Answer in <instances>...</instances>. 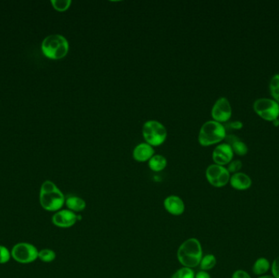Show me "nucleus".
Masks as SVG:
<instances>
[{"label": "nucleus", "mask_w": 279, "mask_h": 278, "mask_svg": "<svg viewBox=\"0 0 279 278\" xmlns=\"http://www.w3.org/2000/svg\"><path fill=\"white\" fill-rule=\"evenodd\" d=\"M39 203L45 211L57 212L65 205L66 197L55 183L46 180L40 188Z\"/></svg>", "instance_id": "1"}, {"label": "nucleus", "mask_w": 279, "mask_h": 278, "mask_svg": "<svg viewBox=\"0 0 279 278\" xmlns=\"http://www.w3.org/2000/svg\"><path fill=\"white\" fill-rule=\"evenodd\" d=\"M177 256L182 267L196 268L203 256L201 242L194 237L185 240L178 248Z\"/></svg>", "instance_id": "2"}, {"label": "nucleus", "mask_w": 279, "mask_h": 278, "mask_svg": "<svg viewBox=\"0 0 279 278\" xmlns=\"http://www.w3.org/2000/svg\"><path fill=\"white\" fill-rule=\"evenodd\" d=\"M226 137V127L222 123L210 120L203 123L199 133V142L202 146H213L224 141Z\"/></svg>", "instance_id": "3"}, {"label": "nucleus", "mask_w": 279, "mask_h": 278, "mask_svg": "<svg viewBox=\"0 0 279 278\" xmlns=\"http://www.w3.org/2000/svg\"><path fill=\"white\" fill-rule=\"evenodd\" d=\"M41 48L47 58L60 60L67 55L70 45L67 39L62 35H51L43 39Z\"/></svg>", "instance_id": "4"}, {"label": "nucleus", "mask_w": 279, "mask_h": 278, "mask_svg": "<svg viewBox=\"0 0 279 278\" xmlns=\"http://www.w3.org/2000/svg\"><path fill=\"white\" fill-rule=\"evenodd\" d=\"M142 135L146 143L153 147L164 143L168 137V131L164 125L156 120H149L143 125Z\"/></svg>", "instance_id": "5"}, {"label": "nucleus", "mask_w": 279, "mask_h": 278, "mask_svg": "<svg viewBox=\"0 0 279 278\" xmlns=\"http://www.w3.org/2000/svg\"><path fill=\"white\" fill-rule=\"evenodd\" d=\"M11 255L13 260L20 264H31L38 260L39 249L33 244L19 242L13 245L11 249Z\"/></svg>", "instance_id": "6"}, {"label": "nucleus", "mask_w": 279, "mask_h": 278, "mask_svg": "<svg viewBox=\"0 0 279 278\" xmlns=\"http://www.w3.org/2000/svg\"><path fill=\"white\" fill-rule=\"evenodd\" d=\"M255 112L264 120L273 122L278 119L279 104L273 99H257L253 104Z\"/></svg>", "instance_id": "7"}, {"label": "nucleus", "mask_w": 279, "mask_h": 278, "mask_svg": "<svg viewBox=\"0 0 279 278\" xmlns=\"http://www.w3.org/2000/svg\"><path fill=\"white\" fill-rule=\"evenodd\" d=\"M205 174L208 183L215 188H222L227 185L231 176L227 168L216 164L208 166Z\"/></svg>", "instance_id": "8"}, {"label": "nucleus", "mask_w": 279, "mask_h": 278, "mask_svg": "<svg viewBox=\"0 0 279 278\" xmlns=\"http://www.w3.org/2000/svg\"><path fill=\"white\" fill-rule=\"evenodd\" d=\"M211 115L213 120L218 123L228 122L232 116V107L228 99L226 97L218 99L212 106Z\"/></svg>", "instance_id": "9"}, {"label": "nucleus", "mask_w": 279, "mask_h": 278, "mask_svg": "<svg viewBox=\"0 0 279 278\" xmlns=\"http://www.w3.org/2000/svg\"><path fill=\"white\" fill-rule=\"evenodd\" d=\"M76 213L65 209V210H60L54 213L51 217V222L55 225V227L61 228V229H69L74 226L78 222L77 219Z\"/></svg>", "instance_id": "10"}, {"label": "nucleus", "mask_w": 279, "mask_h": 278, "mask_svg": "<svg viewBox=\"0 0 279 278\" xmlns=\"http://www.w3.org/2000/svg\"><path fill=\"white\" fill-rule=\"evenodd\" d=\"M234 151L231 146L227 143L218 145L212 152V160L216 165L225 166L233 160Z\"/></svg>", "instance_id": "11"}, {"label": "nucleus", "mask_w": 279, "mask_h": 278, "mask_svg": "<svg viewBox=\"0 0 279 278\" xmlns=\"http://www.w3.org/2000/svg\"><path fill=\"white\" fill-rule=\"evenodd\" d=\"M163 207L169 214L175 216H179L185 212V203L180 197L177 195L166 197L163 201Z\"/></svg>", "instance_id": "12"}, {"label": "nucleus", "mask_w": 279, "mask_h": 278, "mask_svg": "<svg viewBox=\"0 0 279 278\" xmlns=\"http://www.w3.org/2000/svg\"><path fill=\"white\" fill-rule=\"evenodd\" d=\"M154 155V147L146 142L137 145L134 148L133 152H132V157L134 159L139 162H147Z\"/></svg>", "instance_id": "13"}, {"label": "nucleus", "mask_w": 279, "mask_h": 278, "mask_svg": "<svg viewBox=\"0 0 279 278\" xmlns=\"http://www.w3.org/2000/svg\"><path fill=\"white\" fill-rule=\"evenodd\" d=\"M230 184L236 190L244 191L252 187L253 180L248 175L239 172L230 176Z\"/></svg>", "instance_id": "14"}, {"label": "nucleus", "mask_w": 279, "mask_h": 278, "mask_svg": "<svg viewBox=\"0 0 279 278\" xmlns=\"http://www.w3.org/2000/svg\"><path fill=\"white\" fill-rule=\"evenodd\" d=\"M65 205H66L68 210L76 213V214L85 210L87 206L86 202L78 196L68 197L66 199Z\"/></svg>", "instance_id": "15"}, {"label": "nucleus", "mask_w": 279, "mask_h": 278, "mask_svg": "<svg viewBox=\"0 0 279 278\" xmlns=\"http://www.w3.org/2000/svg\"><path fill=\"white\" fill-rule=\"evenodd\" d=\"M226 139L228 140V143L232 148L234 154L238 156H244L248 152V147L246 146L244 142L238 139V137L234 135H229L226 136Z\"/></svg>", "instance_id": "16"}, {"label": "nucleus", "mask_w": 279, "mask_h": 278, "mask_svg": "<svg viewBox=\"0 0 279 278\" xmlns=\"http://www.w3.org/2000/svg\"><path fill=\"white\" fill-rule=\"evenodd\" d=\"M271 268V264L266 258H258L253 266V272L257 276H264Z\"/></svg>", "instance_id": "17"}, {"label": "nucleus", "mask_w": 279, "mask_h": 278, "mask_svg": "<svg viewBox=\"0 0 279 278\" xmlns=\"http://www.w3.org/2000/svg\"><path fill=\"white\" fill-rule=\"evenodd\" d=\"M168 165V160L161 154H154L149 160V168L153 172H159L164 170Z\"/></svg>", "instance_id": "18"}, {"label": "nucleus", "mask_w": 279, "mask_h": 278, "mask_svg": "<svg viewBox=\"0 0 279 278\" xmlns=\"http://www.w3.org/2000/svg\"><path fill=\"white\" fill-rule=\"evenodd\" d=\"M216 262L217 261H216V256L212 254H207L206 256H203L199 266L202 271L207 272L216 266Z\"/></svg>", "instance_id": "19"}, {"label": "nucleus", "mask_w": 279, "mask_h": 278, "mask_svg": "<svg viewBox=\"0 0 279 278\" xmlns=\"http://www.w3.org/2000/svg\"><path fill=\"white\" fill-rule=\"evenodd\" d=\"M269 91L273 100L279 104V74H275L269 82Z\"/></svg>", "instance_id": "20"}, {"label": "nucleus", "mask_w": 279, "mask_h": 278, "mask_svg": "<svg viewBox=\"0 0 279 278\" xmlns=\"http://www.w3.org/2000/svg\"><path fill=\"white\" fill-rule=\"evenodd\" d=\"M57 255L53 249H42L39 251V260H41L44 263H51L55 260Z\"/></svg>", "instance_id": "21"}, {"label": "nucleus", "mask_w": 279, "mask_h": 278, "mask_svg": "<svg viewBox=\"0 0 279 278\" xmlns=\"http://www.w3.org/2000/svg\"><path fill=\"white\" fill-rule=\"evenodd\" d=\"M195 273L193 272V268H186L182 267L177 270L171 278H194Z\"/></svg>", "instance_id": "22"}, {"label": "nucleus", "mask_w": 279, "mask_h": 278, "mask_svg": "<svg viewBox=\"0 0 279 278\" xmlns=\"http://www.w3.org/2000/svg\"><path fill=\"white\" fill-rule=\"evenodd\" d=\"M51 4L55 10L65 12L70 8L72 1L71 0H51Z\"/></svg>", "instance_id": "23"}, {"label": "nucleus", "mask_w": 279, "mask_h": 278, "mask_svg": "<svg viewBox=\"0 0 279 278\" xmlns=\"http://www.w3.org/2000/svg\"><path fill=\"white\" fill-rule=\"evenodd\" d=\"M11 258H12L11 251H9L5 245H0V264L9 263Z\"/></svg>", "instance_id": "24"}, {"label": "nucleus", "mask_w": 279, "mask_h": 278, "mask_svg": "<svg viewBox=\"0 0 279 278\" xmlns=\"http://www.w3.org/2000/svg\"><path fill=\"white\" fill-rule=\"evenodd\" d=\"M242 163L241 162L240 160H232L230 163L228 164V168H227V170L229 171L230 174H235V173H238L239 172V171L242 169Z\"/></svg>", "instance_id": "25"}, {"label": "nucleus", "mask_w": 279, "mask_h": 278, "mask_svg": "<svg viewBox=\"0 0 279 278\" xmlns=\"http://www.w3.org/2000/svg\"><path fill=\"white\" fill-rule=\"evenodd\" d=\"M270 269L272 276L274 278H279V256L275 258L273 263L271 264Z\"/></svg>", "instance_id": "26"}, {"label": "nucleus", "mask_w": 279, "mask_h": 278, "mask_svg": "<svg viewBox=\"0 0 279 278\" xmlns=\"http://www.w3.org/2000/svg\"><path fill=\"white\" fill-rule=\"evenodd\" d=\"M231 278H252L250 274L246 272L244 270L238 269L233 273L232 277Z\"/></svg>", "instance_id": "27"}, {"label": "nucleus", "mask_w": 279, "mask_h": 278, "mask_svg": "<svg viewBox=\"0 0 279 278\" xmlns=\"http://www.w3.org/2000/svg\"><path fill=\"white\" fill-rule=\"evenodd\" d=\"M229 126H230L231 128L240 130V129H242V127H243V124H242V122H240V121H234V122L230 123V124H229Z\"/></svg>", "instance_id": "28"}, {"label": "nucleus", "mask_w": 279, "mask_h": 278, "mask_svg": "<svg viewBox=\"0 0 279 278\" xmlns=\"http://www.w3.org/2000/svg\"><path fill=\"white\" fill-rule=\"evenodd\" d=\"M194 278H212L211 277V275H210L208 272H206V271H199V272L195 274Z\"/></svg>", "instance_id": "29"}, {"label": "nucleus", "mask_w": 279, "mask_h": 278, "mask_svg": "<svg viewBox=\"0 0 279 278\" xmlns=\"http://www.w3.org/2000/svg\"><path fill=\"white\" fill-rule=\"evenodd\" d=\"M273 126L275 127H278L279 126V119H276V120L273 121Z\"/></svg>", "instance_id": "30"}, {"label": "nucleus", "mask_w": 279, "mask_h": 278, "mask_svg": "<svg viewBox=\"0 0 279 278\" xmlns=\"http://www.w3.org/2000/svg\"><path fill=\"white\" fill-rule=\"evenodd\" d=\"M257 278H274L273 276H270V275H264V276H260Z\"/></svg>", "instance_id": "31"}]
</instances>
